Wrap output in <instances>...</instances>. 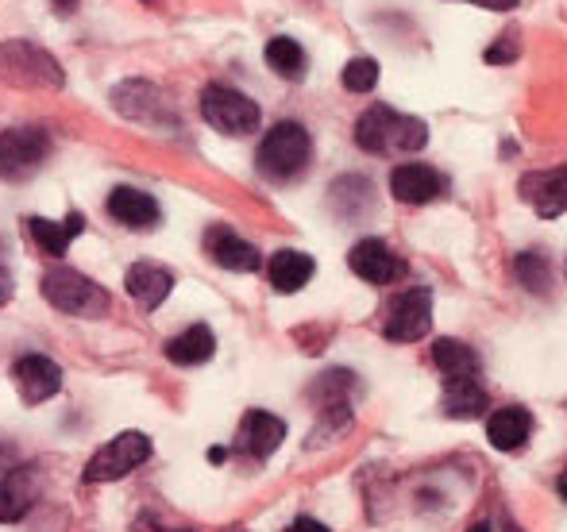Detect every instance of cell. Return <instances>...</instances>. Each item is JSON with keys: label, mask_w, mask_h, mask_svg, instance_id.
<instances>
[{"label": "cell", "mask_w": 567, "mask_h": 532, "mask_svg": "<svg viewBox=\"0 0 567 532\" xmlns=\"http://www.w3.org/2000/svg\"><path fill=\"white\" fill-rule=\"evenodd\" d=\"M355 143L371 155H413L429 143V128L417 116H402L386 105H374L359 116Z\"/></svg>", "instance_id": "cell-1"}, {"label": "cell", "mask_w": 567, "mask_h": 532, "mask_svg": "<svg viewBox=\"0 0 567 532\" xmlns=\"http://www.w3.org/2000/svg\"><path fill=\"white\" fill-rule=\"evenodd\" d=\"M309 158H313V139L293 121L275 124V128L262 135L259 150H255V166L270 181H293L298 174H306Z\"/></svg>", "instance_id": "cell-2"}, {"label": "cell", "mask_w": 567, "mask_h": 532, "mask_svg": "<svg viewBox=\"0 0 567 532\" xmlns=\"http://www.w3.org/2000/svg\"><path fill=\"white\" fill-rule=\"evenodd\" d=\"M0 82L16 85V90H62L66 74H62L59 59L47 54L43 46L28 43V39H8L0 43Z\"/></svg>", "instance_id": "cell-3"}, {"label": "cell", "mask_w": 567, "mask_h": 532, "mask_svg": "<svg viewBox=\"0 0 567 532\" xmlns=\"http://www.w3.org/2000/svg\"><path fill=\"white\" fill-rule=\"evenodd\" d=\"M43 298L51 301L59 313H66V316H105L109 313V293H105V285H97L93 278H85V274H78V270H70V267H54V270H47L43 274Z\"/></svg>", "instance_id": "cell-4"}, {"label": "cell", "mask_w": 567, "mask_h": 532, "mask_svg": "<svg viewBox=\"0 0 567 532\" xmlns=\"http://www.w3.org/2000/svg\"><path fill=\"white\" fill-rule=\"evenodd\" d=\"M51 155V132L28 124V128H8L0 135V178L23 181L39 170Z\"/></svg>", "instance_id": "cell-5"}, {"label": "cell", "mask_w": 567, "mask_h": 532, "mask_svg": "<svg viewBox=\"0 0 567 532\" xmlns=\"http://www.w3.org/2000/svg\"><path fill=\"white\" fill-rule=\"evenodd\" d=\"M202 116L225 135H251L262 121L259 105L247 93L231 90V85H205Z\"/></svg>", "instance_id": "cell-6"}, {"label": "cell", "mask_w": 567, "mask_h": 532, "mask_svg": "<svg viewBox=\"0 0 567 532\" xmlns=\"http://www.w3.org/2000/svg\"><path fill=\"white\" fill-rule=\"evenodd\" d=\"M151 459V440L143 432H120L105 448H97V456L85 463V482H116L124 474H132L140 463Z\"/></svg>", "instance_id": "cell-7"}, {"label": "cell", "mask_w": 567, "mask_h": 532, "mask_svg": "<svg viewBox=\"0 0 567 532\" xmlns=\"http://www.w3.org/2000/svg\"><path fill=\"white\" fill-rule=\"evenodd\" d=\"M429 328H433V293L421 290V285L394 298L386 324H382L386 340H394V344H413V340L429 336Z\"/></svg>", "instance_id": "cell-8"}, {"label": "cell", "mask_w": 567, "mask_h": 532, "mask_svg": "<svg viewBox=\"0 0 567 532\" xmlns=\"http://www.w3.org/2000/svg\"><path fill=\"white\" fill-rule=\"evenodd\" d=\"M113 105L127 121L151 124V128H174V108L163 97V90L151 82H124L113 90Z\"/></svg>", "instance_id": "cell-9"}, {"label": "cell", "mask_w": 567, "mask_h": 532, "mask_svg": "<svg viewBox=\"0 0 567 532\" xmlns=\"http://www.w3.org/2000/svg\"><path fill=\"white\" fill-rule=\"evenodd\" d=\"M12 383H16L20 401L43 405L62 390V371H59V363L47 359V355H20L12 367Z\"/></svg>", "instance_id": "cell-10"}, {"label": "cell", "mask_w": 567, "mask_h": 532, "mask_svg": "<svg viewBox=\"0 0 567 532\" xmlns=\"http://www.w3.org/2000/svg\"><path fill=\"white\" fill-rule=\"evenodd\" d=\"M517 189H522V201L529 205L540 220H556L567 212V166L525 174Z\"/></svg>", "instance_id": "cell-11"}, {"label": "cell", "mask_w": 567, "mask_h": 532, "mask_svg": "<svg viewBox=\"0 0 567 532\" xmlns=\"http://www.w3.org/2000/svg\"><path fill=\"white\" fill-rule=\"evenodd\" d=\"M348 267L371 285H390L405 274V263L394 255L386 240H359L348 255Z\"/></svg>", "instance_id": "cell-12"}, {"label": "cell", "mask_w": 567, "mask_h": 532, "mask_svg": "<svg viewBox=\"0 0 567 532\" xmlns=\"http://www.w3.org/2000/svg\"><path fill=\"white\" fill-rule=\"evenodd\" d=\"M286 440V425L267 409H251L244 420H239V432H236V448L251 459H267L282 448Z\"/></svg>", "instance_id": "cell-13"}, {"label": "cell", "mask_w": 567, "mask_h": 532, "mask_svg": "<svg viewBox=\"0 0 567 532\" xmlns=\"http://www.w3.org/2000/svg\"><path fill=\"white\" fill-rule=\"evenodd\" d=\"M390 194L402 205H429L444 194V178L425 163H402L390 174Z\"/></svg>", "instance_id": "cell-14"}, {"label": "cell", "mask_w": 567, "mask_h": 532, "mask_svg": "<svg viewBox=\"0 0 567 532\" xmlns=\"http://www.w3.org/2000/svg\"><path fill=\"white\" fill-rule=\"evenodd\" d=\"M23 232L35 240V248L51 259H62L70 251V243L85 232L82 212H70L66 220H47V217H23Z\"/></svg>", "instance_id": "cell-15"}, {"label": "cell", "mask_w": 567, "mask_h": 532, "mask_svg": "<svg viewBox=\"0 0 567 532\" xmlns=\"http://www.w3.org/2000/svg\"><path fill=\"white\" fill-rule=\"evenodd\" d=\"M205 248H209L213 263L225 267V270H236V274H251V270L262 267L259 248H255V243H247V240H239V236L231 232V228H225V225L209 228V236H205Z\"/></svg>", "instance_id": "cell-16"}, {"label": "cell", "mask_w": 567, "mask_h": 532, "mask_svg": "<svg viewBox=\"0 0 567 532\" xmlns=\"http://www.w3.org/2000/svg\"><path fill=\"white\" fill-rule=\"evenodd\" d=\"M109 212H113V220H120L124 228H132V232H147V228H155L158 217H163L155 197L132 186H116L113 194H109Z\"/></svg>", "instance_id": "cell-17"}, {"label": "cell", "mask_w": 567, "mask_h": 532, "mask_svg": "<svg viewBox=\"0 0 567 532\" xmlns=\"http://www.w3.org/2000/svg\"><path fill=\"white\" fill-rule=\"evenodd\" d=\"M124 290H127V298H132L135 305L158 309L166 298H171L174 274L166 267H158V263H135V267H127V274H124Z\"/></svg>", "instance_id": "cell-18"}, {"label": "cell", "mask_w": 567, "mask_h": 532, "mask_svg": "<svg viewBox=\"0 0 567 532\" xmlns=\"http://www.w3.org/2000/svg\"><path fill=\"white\" fill-rule=\"evenodd\" d=\"M31 502H35V471L31 467H16L0 479V525H16L28 518Z\"/></svg>", "instance_id": "cell-19"}, {"label": "cell", "mask_w": 567, "mask_h": 532, "mask_svg": "<svg viewBox=\"0 0 567 532\" xmlns=\"http://www.w3.org/2000/svg\"><path fill=\"white\" fill-rule=\"evenodd\" d=\"M533 436V417L522 405H509V409H498L491 420H486V440L498 451H522L525 440Z\"/></svg>", "instance_id": "cell-20"}, {"label": "cell", "mask_w": 567, "mask_h": 532, "mask_svg": "<svg viewBox=\"0 0 567 532\" xmlns=\"http://www.w3.org/2000/svg\"><path fill=\"white\" fill-rule=\"evenodd\" d=\"M213 352H217V336H213L209 324H189L182 336L166 344V359L178 363V367H202V363L213 359Z\"/></svg>", "instance_id": "cell-21"}, {"label": "cell", "mask_w": 567, "mask_h": 532, "mask_svg": "<svg viewBox=\"0 0 567 532\" xmlns=\"http://www.w3.org/2000/svg\"><path fill=\"white\" fill-rule=\"evenodd\" d=\"M313 259L306 255V251H275L270 255V263H267V278H270V285H275L278 293H298L301 285L313 278Z\"/></svg>", "instance_id": "cell-22"}, {"label": "cell", "mask_w": 567, "mask_h": 532, "mask_svg": "<svg viewBox=\"0 0 567 532\" xmlns=\"http://www.w3.org/2000/svg\"><path fill=\"white\" fill-rule=\"evenodd\" d=\"M441 409L455 420H475L478 413H486V390L478 378H444Z\"/></svg>", "instance_id": "cell-23"}, {"label": "cell", "mask_w": 567, "mask_h": 532, "mask_svg": "<svg viewBox=\"0 0 567 532\" xmlns=\"http://www.w3.org/2000/svg\"><path fill=\"white\" fill-rule=\"evenodd\" d=\"M433 363L444 378H475L478 375V355L471 352L463 340H436L433 344Z\"/></svg>", "instance_id": "cell-24"}, {"label": "cell", "mask_w": 567, "mask_h": 532, "mask_svg": "<svg viewBox=\"0 0 567 532\" xmlns=\"http://www.w3.org/2000/svg\"><path fill=\"white\" fill-rule=\"evenodd\" d=\"M262 54H267V66L275 70L278 77H286V82H298V77L306 74V51H301L298 39L275 35Z\"/></svg>", "instance_id": "cell-25"}, {"label": "cell", "mask_w": 567, "mask_h": 532, "mask_svg": "<svg viewBox=\"0 0 567 532\" xmlns=\"http://www.w3.org/2000/svg\"><path fill=\"white\" fill-rule=\"evenodd\" d=\"M514 274H517V282L533 293H545L548 282H553V270H548V259L540 255V251H522V255L514 259Z\"/></svg>", "instance_id": "cell-26"}, {"label": "cell", "mask_w": 567, "mask_h": 532, "mask_svg": "<svg viewBox=\"0 0 567 532\" xmlns=\"http://www.w3.org/2000/svg\"><path fill=\"white\" fill-rule=\"evenodd\" d=\"M343 90L348 93H371L379 85V62L374 59H351L343 66Z\"/></svg>", "instance_id": "cell-27"}, {"label": "cell", "mask_w": 567, "mask_h": 532, "mask_svg": "<svg viewBox=\"0 0 567 532\" xmlns=\"http://www.w3.org/2000/svg\"><path fill=\"white\" fill-rule=\"evenodd\" d=\"M132 532H194V529H171V525H163L158 518H151V513H143V518H135Z\"/></svg>", "instance_id": "cell-28"}, {"label": "cell", "mask_w": 567, "mask_h": 532, "mask_svg": "<svg viewBox=\"0 0 567 532\" xmlns=\"http://www.w3.org/2000/svg\"><path fill=\"white\" fill-rule=\"evenodd\" d=\"M509 59H517V46L509 43V39H502L498 46H491V51H486V62H509Z\"/></svg>", "instance_id": "cell-29"}, {"label": "cell", "mask_w": 567, "mask_h": 532, "mask_svg": "<svg viewBox=\"0 0 567 532\" xmlns=\"http://www.w3.org/2000/svg\"><path fill=\"white\" fill-rule=\"evenodd\" d=\"M286 532H332V529L321 525V521H313V518H298V521L286 525Z\"/></svg>", "instance_id": "cell-30"}, {"label": "cell", "mask_w": 567, "mask_h": 532, "mask_svg": "<svg viewBox=\"0 0 567 532\" xmlns=\"http://www.w3.org/2000/svg\"><path fill=\"white\" fill-rule=\"evenodd\" d=\"M12 293H16V282H12V274H8L4 267H0V309L12 301Z\"/></svg>", "instance_id": "cell-31"}, {"label": "cell", "mask_w": 567, "mask_h": 532, "mask_svg": "<svg viewBox=\"0 0 567 532\" xmlns=\"http://www.w3.org/2000/svg\"><path fill=\"white\" fill-rule=\"evenodd\" d=\"M467 4L491 8V12H509V8H517V0H467Z\"/></svg>", "instance_id": "cell-32"}, {"label": "cell", "mask_w": 567, "mask_h": 532, "mask_svg": "<svg viewBox=\"0 0 567 532\" xmlns=\"http://www.w3.org/2000/svg\"><path fill=\"white\" fill-rule=\"evenodd\" d=\"M51 4H54V12H59V15H74L78 0H51Z\"/></svg>", "instance_id": "cell-33"}, {"label": "cell", "mask_w": 567, "mask_h": 532, "mask_svg": "<svg viewBox=\"0 0 567 532\" xmlns=\"http://www.w3.org/2000/svg\"><path fill=\"white\" fill-rule=\"evenodd\" d=\"M556 490H560V498H564V502H567V471L560 474V482H556Z\"/></svg>", "instance_id": "cell-34"}, {"label": "cell", "mask_w": 567, "mask_h": 532, "mask_svg": "<svg viewBox=\"0 0 567 532\" xmlns=\"http://www.w3.org/2000/svg\"><path fill=\"white\" fill-rule=\"evenodd\" d=\"M467 532H491V525H486V521H475V525H471Z\"/></svg>", "instance_id": "cell-35"}, {"label": "cell", "mask_w": 567, "mask_h": 532, "mask_svg": "<svg viewBox=\"0 0 567 532\" xmlns=\"http://www.w3.org/2000/svg\"><path fill=\"white\" fill-rule=\"evenodd\" d=\"M564 274H567V259H564Z\"/></svg>", "instance_id": "cell-36"}]
</instances>
